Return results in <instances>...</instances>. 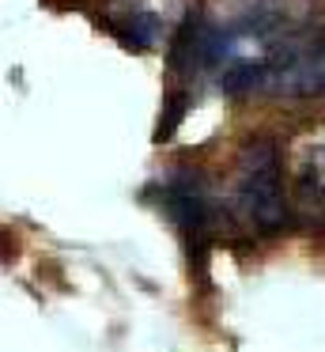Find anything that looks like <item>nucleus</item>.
Masks as SVG:
<instances>
[{"label":"nucleus","instance_id":"2","mask_svg":"<svg viewBox=\"0 0 325 352\" xmlns=\"http://www.w3.org/2000/svg\"><path fill=\"white\" fill-rule=\"evenodd\" d=\"M257 99H325V27L302 31L254 87Z\"/></svg>","mask_w":325,"mask_h":352},{"label":"nucleus","instance_id":"5","mask_svg":"<svg viewBox=\"0 0 325 352\" xmlns=\"http://www.w3.org/2000/svg\"><path fill=\"white\" fill-rule=\"evenodd\" d=\"M166 208L178 223L181 239L189 246V258H208V239H212V197L204 193L197 175H178L166 186Z\"/></svg>","mask_w":325,"mask_h":352},{"label":"nucleus","instance_id":"1","mask_svg":"<svg viewBox=\"0 0 325 352\" xmlns=\"http://www.w3.org/2000/svg\"><path fill=\"white\" fill-rule=\"evenodd\" d=\"M234 167V186H231V208L249 231L257 235H276L287 228V186H284V160L280 144L269 137L246 140L238 152Z\"/></svg>","mask_w":325,"mask_h":352},{"label":"nucleus","instance_id":"3","mask_svg":"<svg viewBox=\"0 0 325 352\" xmlns=\"http://www.w3.org/2000/svg\"><path fill=\"white\" fill-rule=\"evenodd\" d=\"M189 16V0H106L102 23L121 46L151 54L170 46Z\"/></svg>","mask_w":325,"mask_h":352},{"label":"nucleus","instance_id":"4","mask_svg":"<svg viewBox=\"0 0 325 352\" xmlns=\"http://www.w3.org/2000/svg\"><path fill=\"white\" fill-rule=\"evenodd\" d=\"M287 205L306 220H325V122L295 133L284 148Z\"/></svg>","mask_w":325,"mask_h":352}]
</instances>
